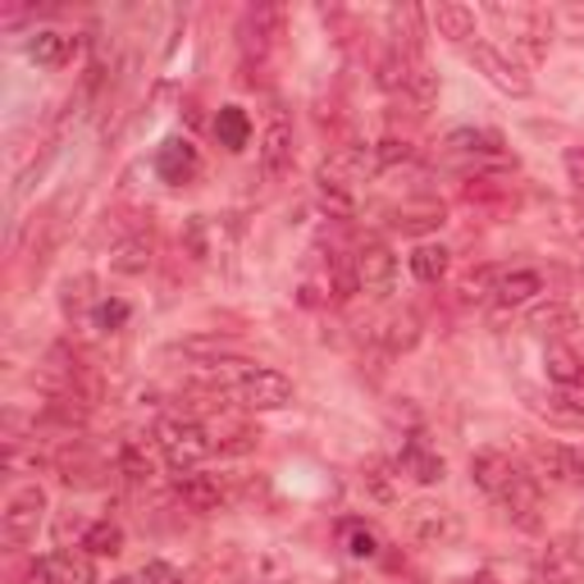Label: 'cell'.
<instances>
[{"label": "cell", "instance_id": "obj_1", "mask_svg": "<svg viewBox=\"0 0 584 584\" xmlns=\"http://www.w3.org/2000/svg\"><path fill=\"white\" fill-rule=\"evenodd\" d=\"M155 448H161V457H165V465L174 475L197 471V465L215 452L206 424L192 420V416H165L161 424H155Z\"/></svg>", "mask_w": 584, "mask_h": 584}, {"label": "cell", "instance_id": "obj_2", "mask_svg": "<svg viewBox=\"0 0 584 584\" xmlns=\"http://www.w3.org/2000/svg\"><path fill=\"white\" fill-rule=\"evenodd\" d=\"M47 521V489L42 484H19L10 498H6V512H0V539L10 549H23V543L37 539Z\"/></svg>", "mask_w": 584, "mask_h": 584}, {"label": "cell", "instance_id": "obj_3", "mask_svg": "<svg viewBox=\"0 0 584 584\" xmlns=\"http://www.w3.org/2000/svg\"><path fill=\"white\" fill-rule=\"evenodd\" d=\"M489 19L508 28V32H512V42H516L521 51H530L534 60L549 55V47H553V23H549V14H543V10H534V6H508V0H493V6H489Z\"/></svg>", "mask_w": 584, "mask_h": 584}, {"label": "cell", "instance_id": "obj_4", "mask_svg": "<svg viewBox=\"0 0 584 584\" xmlns=\"http://www.w3.org/2000/svg\"><path fill=\"white\" fill-rule=\"evenodd\" d=\"M465 55H471V64L489 78L498 92H508V96H516V101H525V96L534 92L530 69H525L521 60H512L502 47H493V42H471V47H465Z\"/></svg>", "mask_w": 584, "mask_h": 584}, {"label": "cell", "instance_id": "obj_5", "mask_svg": "<svg viewBox=\"0 0 584 584\" xmlns=\"http://www.w3.org/2000/svg\"><path fill=\"white\" fill-rule=\"evenodd\" d=\"M352 275H357V293L383 301L398 284V256L388 252V243L379 238H366L357 252H352Z\"/></svg>", "mask_w": 584, "mask_h": 584}, {"label": "cell", "instance_id": "obj_6", "mask_svg": "<svg viewBox=\"0 0 584 584\" xmlns=\"http://www.w3.org/2000/svg\"><path fill=\"white\" fill-rule=\"evenodd\" d=\"M530 465H534V480H543V484H575V480H584V457L562 448V443H534L530 448Z\"/></svg>", "mask_w": 584, "mask_h": 584}, {"label": "cell", "instance_id": "obj_7", "mask_svg": "<svg viewBox=\"0 0 584 584\" xmlns=\"http://www.w3.org/2000/svg\"><path fill=\"white\" fill-rule=\"evenodd\" d=\"M256 165H260V178H265V183H284V178L293 174V129H288L284 120H275V124L260 133Z\"/></svg>", "mask_w": 584, "mask_h": 584}, {"label": "cell", "instance_id": "obj_8", "mask_svg": "<svg viewBox=\"0 0 584 584\" xmlns=\"http://www.w3.org/2000/svg\"><path fill=\"white\" fill-rule=\"evenodd\" d=\"M32 584H96V566L88 553H47L32 566Z\"/></svg>", "mask_w": 584, "mask_h": 584}, {"label": "cell", "instance_id": "obj_9", "mask_svg": "<svg viewBox=\"0 0 584 584\" xmlns=\"http://www.w3.org/2000/svg\"><path fill=\"white\" fill-rule=\"evenodd\" d=\"M471 480H475V489H480V493L502 498V493H508V489L521 480V471H516V461H512L508 452L484 448V452H475V457H471Z\"/></svg>", "mask_w": 584, "mask_h": 584}, {"label": "cell", "instance_id": "obj_10", "mask_svg": "<svg viewBox=\"0 0 584 584\" xmlns=\"http://www.w3.org/2000/svg\"><path fill=\"white\" fill-rule=\"evenodd\" d=\"M316 192H320V206H325L329 215H338V219H352V215H357V178H352V174H342L334 161L320 165V174H316Z\"/></svg>", "mask_w": 584, "mask_h": 584}, {"label": "cell", "instance_id": "obj_11", "mask_svg": "<svg viewBox=\"0 0 584 584\" xmlns=\"http://www.w3.org/2000/svg\"><path fill=\"white\" fill-rule=\"evenodd\" d=\"M197 170H202V155L187 137H170V142H161V151H155V174H161L165 183H174V187L192 183Z\"/></svg>", "mask_w": 584, "mask_h": 584}, {"label": "cell", "instance_id": "obj_12", "mask_svg": "<svg viewBox=\"0 0 584 584\" xmlns=\"http://www.w3.org/2000/svg\"><path fill=\"white\" fill-rule=\"evenodd\" d=\"M443 471H448L443 457H439L430 443H424L420 434H411V439L402 443V452H398V475H407V480H416V484L430 489V484L443 480Z\"/></svg>", "mask_w": 584, "mask_h": 584}, {"label": "cell", "instance_id": "obj_13", "mask_svg": "<svg viewBox=\"0 0 584 584\" xmlns=\"http://www.w3.org/2000/svg\"><path fill=\"white\" fill-rule=\"evenodd\" d=\"M73 55H78V37H73V32L37 28V32L28 37V60H32L37 69H64V64H73Z\"/></svg>", "mask_w": 584, "mask_h": 584}, {"label": "cell", "instance_id": "obj_14", "mask_svg": "<svg viewBox=\"0 0 584 584\" xmlns=\"http://www.w3.org/2000/svg\"><path fill=\"white\" fill-rule=\"evenodd\" d=\"M284 6H256V10H247V19H243V51L247 55H265L269 47H275V37H284Z\"/></svg>", "mask_w": 584, "mask_h": 584}, {"label": "cell", "instance_id": "obj_15", "mask_svg": "<svg viewBox=\"0 0 584 584\" xmlns=\"http://www.w3.org/2000/svg\"><path fill=\"white\" fill-rule=\"evenodd\" d=\"M430 23L443 42H457V47H471L475 42V10L461 6V0H439L430 10Z\"/></svg>", "mask_w": 584, "mask_h": 584}, {"label": "cell", "instance_id": "obj_16", "mask_svg": "<svg viewBox=\"0 0 584 584\" xmlns=\"http://www.w3.org/2000/svg\"><path fill=\"white\" fill-rule=\"evenodd\" d=\"M534 411L549 416L553 424H575V430H584V383H566V388H553V393L534 398Z\"/></svg>", "mask_w": 584, "mask_h": 584}, {"label": "cell", "instance_id": "obj_17", "mask_svg": "<svg viewBox=\"0 0 584 584\" xmlns=\"http://www.w3.org/2000/svg\"><path fill=\"white\" fill-rule=\"evenodd\" d=\"M525 325H530V334H539V338L562 342L566 334L580 329V316H575V306H566V301H543V306H534L530 316H525Z\"/></svg>", "mask_w": 584, "mask_h": 584}, {"label": "cell", "instance_id": "obj_18", "mask_svg": "<svg viewBox=\"0 0 584 584\" xmlns=\"http://www.w3.org/2000/svg\"><path fill=\"white\" fill-rule=\"evenodd\" d=\"M178 498H183L187 512H219L224 508V484H219V475L187 471V475H178Z\"/></svg>", "mask_w": 584, "mask_h": 584}, {"label": "cell", "instance_id": "obj_19", "mask_svg": "<svg viewBox=\"0 0 584 584\" xmlns=\"http://www.w3.org/2000/svg\"><path fill=\"white\" fill-rule=\"evenodd\" d=\"M206 434H211L215 452H228V457H243V452H252L260 443V434L252 430L247 420H238V416H215L206 424Z\"/></svg>", "mask_w": 584, "mask_h": 584}, {"label": "cell", "instance_id": "obj_20", "mask_svg": "<svg viewBox=\"0 0 584 584\" xmlns=\"http://www.w3.org/2000/svg\"><path fill=\"white\" fill-rule=\"evenodd\" d=\"M502 502H508V512H512V521H516L521 530H539V525H543V521H539L543 493H539V480H534V475H521L508 493H502Z\"/></svg>", "mask_w": 584, "mask_h": 584}, {"label": "cell", "instance_id": "obj_21", "mask_svg": "<svg viewBox=\"0 0 584 584\" xmlns=\"http://www.w3.org/2000/svg\"><path fill=\"white\" fill-rule=\"evenodd\" d=\"M407 530L416 543H443L457 525L448 516V508H434V502H416V508H407Z\"/></svg>", "mask_w": 584, "mask_h": 584}, {"label": "cell", "instance_id": "obj_22", "mask_svg": "<svg viewBox=\"0 0 584 584\" xmlns=\"http://www.w3.org/2000/svg\"><path fill=\"white\" fill-rule=\"evenodd\" d=\"M534 293H543V275H539V269H502L493 301L502 310H512V306H525Z\"/></svg>", "mask_w": 584, "mask_h": 584}, {"label": "cell", "instance_id": "obj_23", "mask_svg": "<svg viewBox=\"0 0 584 584\" xmlns=\"http://www.w3.org/2000/svg\"><path fill=\"white\" fill-rule=\"evenodd\" d=\"M151 260H155V247H151L146 233H137V238H124L120 247L110 252V269H114V275H129V279L146 275Z\"/></svg>", "mask_w": 584, "mask_h": 584}, {"label": "cell", "instance_id": "obj_24", "mask_svg": "<svg viewBox=\"0 0 584 584\" xmlns=\"http://www.w3.org/2000/svg\"><path fill=\"white\" fill-rule=\"evenodd\" d=\"M215 142H219L224 151H247V142H252V120H247L243 105H219V114H215Z\"/></svg>", "mask_w": 584, "mask_h": 584}, {"label": "cell", "instance_id": "obj_25", "mask_svg": "<svg viewBox=\"0 0 584 584\" xmlns=\"http://www.w3.org/2000/svg\"><path fill=\"white\" fill-rule=\"evenodd\" d=\"M78 549L88 557H120L124 553V525L120 521H92L78 539Z\"/></svg>", "mask_w": 584, "mask_h": 584}, {"label": "cell", "instance_id": "obj_26", "mask_svg": "<svg viewBox=\"0 0 584 584\" xmlns=\"http://www.w3.org/2000/svg\"><path fill=\"white\" fill-rule=\"evenodd\" d=\"M543 370H549V379H553L557 388L584 383V361L571 352L566 342H549V347H543Z\"/></svg>", "mask_w": 584, "mask_h": 584}, {"label": "cell", "instance_id": "obj_27", "mask_svg": "<svg viewBox=\"0 0 584 584\" xmlns=\"http://www.w3.org/2000/svg\"><path fill=\"white\" fill-rule=\"evenodd\" d=\"M448 265H452V252H448L443 243H420V247L411 252V275H416L420 284H439V279L448 275Z\"/></svg>", "mask_w": 584, "mask_h": 584}, {"label": "cell", "instance_id": "obj_28", "mask_svg": "<svg viewBox=\"0 0 584 584\" xmlns=\"http://www.w3.org/2000/svg\"><path fill=\"white\" fill-rule=\"evenodd\" d=\"M379 338H383V347L388 352H411V347L420 342V320L411 316V310H398V316H388L383 320V329H379Z\"/></svg>", "mask_w": 584, "mask_h": 584}, {"label": "cell", "instance_id": "obj_29", "mask_svg": "<svg viewBox=\"0 0 584 584\" xmlns=\"http://www.w3.org/2000/svg\"><path fill=\"white\" fill-rule=\"evenodd\" d=\"M443 224V206L439 202H420V206H407V211H398L393 215V228L398 233H430V228H439Z\"/></svg>", "mask_w": 584, "mask_h": 584}, {"label": "cell", "instance_id": "obj_30", "mask_svg": "<svg viewBox=\"0 0 584 584\" xmlns=\"http://www.w3.org/2000/svg\"><path fill=\"white\" fill-rule=\"evenodd\" d=\"M92 288H96V279H92V275H78V279H69V284H64V297H60V306H64V316H69V320L88 316V310H96V306H101Z\"/></svg>", "mask_w": 584, "mask_h": 584}, {"label": "cell", "instance_id": "obj_31", "mask_svg": "<svg viewBox=\"0 0 584 584\" xmlns=\"http://www.w3.org/2000/svg\"><path fill=\"white\" fill-rule=\"evenodd\" d=\"M448 146L465 151V155H502V137L489 129H457V133H448Z\"/></svg>", "mask_w": 584, "mask_h": 584}, {"label": "cell", "instance_id": "obj_32", "mask_svg": "<svg viewBox=\"0 0 584 584\" xmlns=\"http://www.w3.org/2000/svg\"><path fill=\"white\" fill-rule=\"evenodd\" d=\"M398 465H383V461H370L366 465V489H370V498L375 502H388V508H393V502L402 498V489H398V480L402 475H393Z\"/></svg>", "mask_w": 584, "mask_h": 584}, {"label": "cell", "instance_id": "obj_33", "mask_svg": "<svg viewBox=\"0 0 584 584\" xmlns=\"http://www.w3.org/2000/svg\"><path fill=\"white\" fill-rule=\"evenodd\" d=\"M129 316H133V306H129L124 297H110V301H101V306L92 310V329H101V334H120V329L129 325Z\"/></svg>", "mask_w": 584, "mask_h": 584}, {"label": "cell", "instance_id": "obj_34", "mask_svg": "<svg viewBox=\"0 0 584 584\" xmlns=\"http://www.w3.org/2000/svg\"><path fill=\"white\" fill-rule=\"evenodd\" d=\"M543 575H549V584H575L580 575V562L571 557L566 543H557V549H549V557H543Z\"/></svg>", "mask_w": 584, "mask_h": 584}, {"label": "cell", "instance_id": "obj_35", "mask_svg": "<svg viewBox=\"0 0 584 584\" xmlns=\"http://www.w3.org/2000/svg\"><path fill=\"white\" fill-rule=\"evenodd\" d=\"M498 279H502V269H498V265H480V269H471V275L461 279V297L484 301V297L498 293Z\"/></svg>", "mask_w": 584, "mask_h": 584}, {"label": "cell", "instance_id": "obj_36", "mask_svg": "<svg viewBox=\"0 0 584 584\" xmlns=\"http://www.w3.org/2000/svg\"><path fill=\"white\" fill-rule=\"evenodd\" d=\"M120 471H124L133 484L151 480V457H146L142 443H120Z\"/></svg>", "mask_w": 584, "mask_h": 584}, {"label": "cell", "instance_id": "obj_37", "mask_svg": "<svg viewBox=\"0 0 584 584\" xmlns=\"http://www.w3.org/2000/svg\"><path fill=\"white\" fill-rule=\"evenodd\" d=\"M407 161H411V146L398 142V137H383V142L375 146V165H379V170H393V165H407Z\"/></svg>", "mask_w": 584, "mask_h": 584}, {"label": "cell", "instance_id": "obj_38", "mask_svg": "<svg viewBox=\"0 0 584 584\" xmlns=\"http://www.w3.org/2000/svg\"><path fill=\"white\" fill-rule=\"evenodd\" d=\"M347 553H352L357 562H370L379 553V539L366 525H352V530H347Z\"/></svg>", "mask_w": 584, "mask_h": 584}, {"label": "cell", "instance_id": "obj_39", "mask_svg": "<svg viewBox=\"0 0 584 584\" xmlns=\"http://www.w3.org/2000/svg\"><path fill=\"white\" fill-rule=\"evenodd\" d=\"M562 170H566V183L575 192H584V146H566L562 151Z\"/></svg>", "mask_w": 584, "mask_h": 584}, {"label": "cell", "instance_id": "obj_40", "mask_svg": "<svg viewBox=\"0 0 584 584\" xmlns=\"http://www.w3.org/2000/svg\"><path fill=\"white\" fill-rule=\"evenodd\" d=\"M137 584H178V571L170 562H146L137 571Z\"/></svg>", "mask_w": 584, "mask_h": 584}, {"label": "cell", "instance_id": "obj_41", "mask_svg": "<svg viewBox=\"0 0 584 584\" xmlns=\"http://www.w3.org/2000/svg\"><path fill=\"white\" fill-rule=\"evenodd\" d=\"M110 584H137V575H120V580H110Z\"/></svg>", "mask_w": 584, "mask_h": 584}]
</instances>
